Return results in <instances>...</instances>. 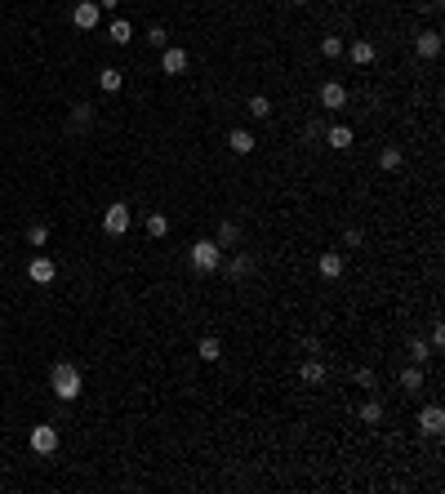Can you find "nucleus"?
Wrapping results in <instances>:
<instances>
[{"mask_svg": "<svg viewBox=\"0 0 445 494\" xmlns=\"http://www.w3.org/2000/svg\"><path fill=\"white\" fill-rule=\"evenodd\" d=\"M50 387H54L58 401H76V396L85 392V378H80V369H76L72 361H58V365L50 369Z\"/></svg>", "mask_w": 445, "mask_h": 494, "instance_id": "nucleus-1", "label": "nucleus"}, {"mask_svg": "<svg viewBox=\"0 0 445 494\" xmlns=\"http://www.w3.org/2000/svg\"><path fill=\"white\" fill-rule=\"evenodd\" d=\"M187 259H192V268L201 272V277H214V272L223 268V250H219V241H196L192 250H187Z\"/></svg>", "mask_w": 445, "mask_h": 494, "instance_id": "nucleus-2", "label": "nucleus"}, {"mask_svg": "<svg viewBox=\"0 0 445 494\" xmlns=\"http://www.w3.org/2000/svg\"><path fill=\"white\" fill-rule=\"evenodd\" d=\"M129 223H134V210H129L125 201H111L107 210H102V227H107V236H125Z\"/></svg>", "mask_w": 445, "mask_h": 494, "instance_id": "nucleus-3", "label": "nucleus"}, {"mask_svg": "<svg viewBox=\"0 0 445 494\" xmlns=\"http://www.w3.org/2000/svg\"><path fill=\"white\" fill-rule=\"evenodd\" d=\"M27 445H32L36 454H54L58 450V427L54 423H36L32 432H27Z\"/></svg>", "mask_w": 445, "mask_h": 494, "instance_id": "nucleus-4", "label": "nucleus"}, {"mask_svg": "<svg viewBox=\"0 0 445 494\" xmlns=\"http://www.w3.org/2000/svg\"><path fill=\"white\" fill-rule=\"evenodd\" d=\"M54 277H58V263H54L50 254H36V259L27 263V281L32 285H50Z\"/></svg>", "mask_w": 445, "mask_h": 494, "instance_id": "nucleus-5", "label": "nucleus"}, {"mask_svg": "<svg viewBox=\"0 0 445 494\" xmlns=\"http://www.w3.org/2000/svg\"><path fill=\"white\" fill-rule=\"evenodd\" d=\"M316 103L325 111H338V107H347V85H338V80H325L321 85V94H316Z\"/></svg>", "mask_w": 445, "mask_h": 494, "instance_id": "nucleus-6", "label": "nucleus"}, {"mask_svg": "<svg viewBox=\"0 0 445 494\" xmlns=\"http://www.w3.org/2000/svg\"><path fill=\"white\" fill-rule=\"evenodd\" d=\"M219 272H227V277H232V281H245V277H254V259H250V254H245V250H236L232 259H227V254H223V268H219Z\"/></svg>", "mask_w": 445, "mask_h": 494, "instance_id": "nucleus-7", "label": "nucleus"}, {"mask_svg": "<svg viewBox=\"0 0 445 494\" xmlns=\"http://www.w3.org/2000/svg\"><path fill=\"white\" fill-rule=\"evenodd\" d=\"M187 50H178V45H165V50H160V72L165 76H183L187 72Z\"/></svg>", "mask_w": 445, "mask_h": 494, "instance_id": "nucleus-8", "label": "nucleus"}, {"mask_svg": "<svg viewBox=\"0 0 445 494\" xmlns=\"http://www.w3.org/2000/svg\"><path fill=\"white\" fill-rule=\"evenodd\" d=\"M98 14H102L98 0H80V5L72 9V23L80 27V32H94V27H98Z\"/></svg>", "mask_w": 445, "mask_h": 494, "instance_id": "nucleus-9", "label": "nucleus"}, {"mask_svg": "<svg viewBox=\"0 0 445 494\" xmlns=\"http://www.w3.org/2000/svg\"><path fill=\"white\" fill-rule=\"evenodd\" d=\"M419 432H428V436H441L445 432V410H441V405H423V410H419Z\"/></svg>", "mask_w": 445, "mask_h": 494, "instance_id": "nucleus-10", "label": "nucleus"}, {"mask_svg": "<svg viewBox=\"0 0 445 494\" xmlns=\"http://www.w3.org/2000/svg\"><path fill=\"white\" fill-rule=\"evenodd\" d=\"M299 374H303V383L321 387V383H325V378H329V365H325V361H321V356H312V352H307V361H303V365H299Z\"/></svg>", "mask_w": 445, "mask_h": 494, "instance_id": "nucleus-11", "label": "nucleus"}, {"mask_svg": "<svg viewBox=\"0 0 445 494\" xmlns=\"http://www.w3.org/2000/svg\"><path fill=\"white\" fill-rule=\"evenodd\" d=\"M414 54L419 58H441V32H419L414 36Z\"/></svg>", "mask_w": 445, "mask_h": 494, "instance_id": "nucleus-12", "label": "nucleus"}, {"mask_svg": "<svg viewBox=\"0 0 445 494\" xmlns=\"http://www.w3.org/2000/svg\"><path fill=\"white\" fill-rule=\"evenodd\" d=\"M343 54L356 63V67H370V63L378 58V50H374L370 41H352V45H343Z\"/></svg>", "mask_w": 445, "mask_h": 494, "instance_id": "nucleus-13", "label": "nucleus"}, {"mask_svg": "<svg viewBox=\"0 0 445 494\" xmlns=\"http://www.w3.org/2000/svg\"><path fill=\"white\" fill-rule=\"evenodd\" d=\"M227 147H232V151H236V156H250V151H254V147H259V138H254V134H250V129H241V125H236V129H232V134H227Z\"/></svg>", "mask_w": 445, "mask_h": 494, "instance_id": "nucleus-14", "label": "nucleus"}, {"mask_svg": "<svg viewBox=\"0 0 445 494\" xmlns=\"http://www.w3.org/2000/svg\"><path fill=\"white\" fill-rule=\"evenodd\" d=\"M241 236H245V227H241V223H232V218H227V223L219 227V236H214V241H219V250L227 254V250H236V245H241Z\"/></svg>", "mask_w": 445, "mask_h": 494, "instance_id": "nucleus-15", "label": "nucleus"}, {"mask_svg": "<svg viewBox=\"0 0 445 494\" xmlns=\"http://www.w3.org/2000/svg\"><path fill=\"white\" fill-rule=\"evenodd\" d=\"M352 125H329L325 129V147H334V151H347V147H352Z\"/></svg>", "mask_w": 445, "mask_h": 494, "instance_id": "nucleus-16", "label": "nucleus"}, {"mask_svg": "<svg viewBox=\"0 0 445 494\" xmlns=\"http://www.w3.org/2000/svg\"><path fill=\"white\" fill-rule=\"evenodd\" d=\"M316 268H321V277H325V281H338V277H343V254H338V250H325Z\"/></svg>", "mask_w": 445, "mask_h": 494, "instance_id": "nucleus-17", "label": "nucleus"}, {"mask_svg": "<svg viewBox=\"0 0 445 494\" xmlns=\"http://www.w3.org/2000/svg\"><path fill=\"white\" fill-rule=\"evenodd\" d=\"M94 125V103H72V134H85Z\"/></svg>", "mask_w": 445, "mask_h": 494, "instance_id": "nucleus-18", "label": "nucleus"}, {"mask_svg": "<svg viewBox=\"0 0 445 494\" xmlns=\"http://www.w3.org/2000/svg\"><path fill=\"white\" fill-rule=\"evenodd\" d=\"M356 419H361V423H370V427H378V423H383V401H378V396H370V401H361V410H356Z\"/></svg>", "mask_w": 445, "mask_h": 494, "instance_id": "nucleus-19", "label": "nucleus"}, {"mask_svg": "<svg viewBox=\"0 0 445 494\" xmlns=\"http://www.w3.org/2000/svg\"><path fill=\"white\" fill-rule=\"evenodd\" d=\"M120 85H125L120 67H102V72H98V89H102V94H120Z\"/></svg>", "mask_w": 445, "mask_h": 494, "instance_id": "nucleus-20", "label": "nucleus"}, {"mask_svg": "<svg viewBox=\"0 0 445 494\" xmlns=\"http://www.w3.org/2000/svg\"><path fill=\"white\" fill-rule=\"evenodd\" d=\"M107 41H111V45H129V41H134V27H129L125 18H116V23L107 27Z\"/></svg>", "mask_w": 445, "mask_h": 494, "instance_id": "nucleus-21", "label": "nucleus"}, {"mask_svg": "<svg viewBox=\"0 0 445 494\" xmlns=\"http://www.w3.org/2000/svg\"><path fill=\"white\" fill-rule=\"evenodd\" d=\"M245 111H250L254 120H268L272 116V98H268V94H254V98L245 103Z\"/></svg>", "mask_w": 445, "mask_h": 494, "instance_id": "nucleus-22", "label": "nucleus"}, {"mask_svg": "<svg viewBox=\"0 0 445 494\" xmlns=\"http://www.w3.org/2000/svg\"><path fill=\"white\" fill-rule=\"evenodd\" d=\"M401 147H383L378 151V169H383V174H396V169H401Z\"/></svg>", "mask_w": 445, "mask_h": 494, "instance_id": "nucleus-23", "label": "nucleus"}, {"mask_svg": "<svg viewBox=\"0 0 445 494\" xmlns=\"http://www.w3.org/2000/svg\"><path fill=\"white\" fill-rule=\"evenodd\" d=\"M401 387L405 392H423V365H405L401 369Z\"/></svg>", "mask_w": 445, "mask_h": 494, "instance_id": "nucleus-24", "label": "nucleus"}, {"mask_svg": "<svg viewBox=\"0 0 445 494\" xmlns=\"http://www.w3.org/2000/svg\"><path fill=\"white\" fill-rule=\"evenodd\" d=\"M196 352H201L205 361H219V356H223V343H219V334H205L201 343H196Z\"/></svg>", "mask_w": 445, "mask_h": 494, "instance_id": "nucleus-25", "label": "nucleus"}, {"mask_svg": "<svg viewBox=\"0 0 445 494\" xmlns=\"http://www.w3.org/2000/svg\"><path fill=\"white\" fill-rule=\"evenodd\" d=\"M45 241H50V227L45 223H27V245H32V250H45Z\"/></svg>", "mask_w": 445, "mask_h": 494, "instance_id": "nucleus-26", "label": "nucleus"}, {"mask_svg": "<svg viewBox=\"0 0 445 494\" xmlns=\"http://www.w3.org/2000/svg\"><path fill=\"white\" fill-rule=\"evenodd\" d=\"M147 236H156V241L169 236V218L165 214H147Z\"/></svg>", "mask_w": 445, "mask_h": 494, "instance_id": "nucleus-27", "label": "nucleus"}, {"mask_svg": "<svg viewBox=\"0 0 445 494\" xmlns=\"http://www.w3.org/2000/svg\"><path fill=\"white\" fill-rule=\"evenodd\" d=\"M325 129H329L325 120H316V116H312L307 125H303V138H307V142H321V138H325Z\"/></svg>", "mask_w": 445, "mask_h": 494, "instance_id": "nucleus-28", "label": "nucleus"}, {"mask_svg": "<svg viewBox=\"0 0 445 494\" xmlns=\"http://www.w3.org/2000/svg\"><path fill=\"white\" fill-rule=\"evenodd\" d=\"M321 54H325V58H343V36H325V41H321Z\"/></svg>", "mask_w": 445, "mask_h": 494, "instance_id": "nucleus-29", "label": "nucleus"}, {"mask_svg": "<svg viewBox=\"0 0 445 494\" xmlns=\"http://www.w3.org/2000/svg\"><path fill=\"white\" fill-rule=\"evenodd\" d=\"M147 45H151V50H165V45H169V32H165V27H147Z\"/></svg>", "mask_w": 445, "mask_h": 494, "instance_id": "nucleus-30", "label": "nucleus"}, {"mask_svg": "<svg viewBox=\"0 0 445 494\" xmlns=\"http://www.w3.org/2000/svg\"><path fill=\"white\" fill-rule=\"evenodd\" d=\"M352 383H356V387H365V392H374V387H378V374H374V369H356Z\"/></svg>", "mask_w": 445, "mask_h": 494, "instance_id": "nucleus-31", "label": "nucleus"}, {"mask_svg": "<svg viewBox=\"0 0 445 494\" xmlns=\"http://www.w3.org/2000/svg\"><path fill=\"white\" fill-rule=\"evenodd\" d=\"M410 356H414V365H423V361L432 356V343H423V339H410Z\"/></svg>", "mask_w": 445, "mask_h": 494, "instance_id": "nucleus-32", "label": "nucleus"}, {"mask_svg": "<svg viewBox=\"0 0 445 494\" xmlns=\"http://www.w3.org/2000/svg\"><path fill=\"white\" fill-rule=\"evenodd\" d=\"M361 241H365L361 227H347V232H343V245H347V250H361Z\"/></svg>", "mask_w": 445, "mask_h": 494, "instance_id": "nucleus-33", "label": "nucleus"}, {"mask_svg": "<svg viewBox=\"0 0 445 494\" xmlns=\"http://www.w3.org/2000/svg\"><path fill=\"white\" fill-rule=\"evenodd\" d=\"M428 343H432V352H441V347H445V330H441V325H432V339H428Z\"/></svg>", "mask_w": 445, "mask_h": 494, "instance_id": "nucleus-34", "label": "nucleus"}, {"mask_svg": "<svg viewBox=\"0 0 445 494\" xmlns=\"http://www.w3.org/2000/svg\"><path fill=\"white\" fill-rule=\"evenodd\" d=\"M120 5V0H98V9H116Z\"/></svg>", "mask_w": 445, "mask_h": 494, "instance_id": "nucleus-35", "label": "nucleus"}, {"mask_svg": "<svg viewBox=\"0 0 445 494\" xmlns=\"http://www.w3.org/2000/svg\"><path fill=\"white\" fill-rule=\"evenodd\" d=\"M294 5H307V0H294Z\"/></svg>", "mask_w": 445, "mask_h": 494, "instance_id": "nucleus-36", "label": "nucleus"}, {"mask_svg": "<svg viewBox=\"0 0 445 494\" xmlns=\"http://www.w3.org/2000/svg\"><path fill=\"white\" fill-rule=\"evenodd\" d=\"M0 339H5V334H0Z\"/></svg>", "mask_w": 445, "mask_h": 494, "instance_id": "nucleus-37", "label": "nucleus"}]
</instances>
